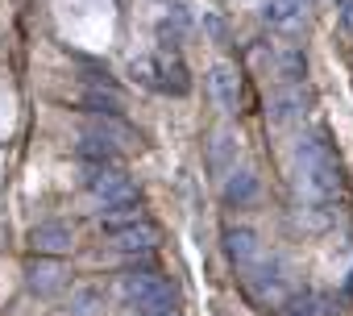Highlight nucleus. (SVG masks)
Segmentation results:
<instances>
[{"label":"nucleus","mask_w":353,"mask_h":316,"mask_svg":"<svg viewBox=\"0 0 353 316\" xmlns=\"http://www.w3.org/2000/svg\"><path fill=\"white\" fill-rule=\"evenodd\" d=\"M345 295H349V299H353V275H349V283H345Z\"/></svg>","instance_id":"18"},{"label":"nucleus","mask_w":353,"mask_h":316,"mask_svg":"<svg viewBox=\"0 0 353 316\" xmlns=\"http://www.w3.org/2000/svg\"><path fill=\"white\" fill-rule=\"evenodd\" d=\"M117 154H121V146L100 141V137H92V133H83V137L75 141V158H79L83 167H104V163H117Z\"/></svg>","instance_id":"11"},{"label":"nucleus","mask_w":353,"mask_h":316,"mask_svg":"<svg viewBox=\"0 0 353 316\" xmlns=\"http://www.w3.org/2000/svg\"><path fill=\"white\" fill-rule=\"evenodd\" d=\"M133 79H141V83L154 88V92H170V96H188V92H192L188 67H183L179 50H174V42H162L158 55L137 59V63H133Z\"/></svg>","instance_id":"3"},{"label":"nucleus","mask_w":353,"mask_h":316,"mask_svg":"<svg viewBox=\"0 0 353 316\" xmlns=\"http://www.w3.org/2000/svg\"><path fill=\"white\" fill-rule=\"evenodd\" d=\"M63 283H67L63 266H34V275H30V287H34V291H42V295L63 291Z\"/></svg>","instance_id":"14"},{"label":"nucleus","mask_w":353,"mask_h":316,"mask_svg":"<svg viewBox=\"0 0 353 316\" xmlns=\"http://www.w3.org/2000/svg\"><path fill=\"white\" fill-rule=\"evenodd\" d=\"M225 254H229V262L245 275V270L262 258V241H258L250 229H225Z\"/></svg>","instance_id":"9"},{"label":"nucleus","mask_w":353,"mask_h":316,"mask_svg":"<svg viewBox=\"0 0 353 316\" xmlns=\"http://www.w3.org/2000/svg\"><path fill=\"white\" fill-rule=\"evenodd\" d=\"M295 179L312 208H328L341 196V163L324 137H303L295 146Z\"/></svg>","instance_id":"1"},{"label":"nucleus","mask_w":353,"mask_h":316,"mask_svg":"<svg viewBox=\"0 0 353 316\" xmlns=\"http://www.w3.org/2000/svg\"><path fill=\"white\" fill-rule=\"evenodd\" d=\"M117 299H121L125 316H166L174 308V287H170L166 275H158L150 266H137V270L121 275Z\"/></svg>","instance_id":"2"},{"label":"nucleus","mask_w":353,"mask_h":316,"mask_svg":"<svg viewBox=\"0 0 353 316\" xmlns=\"http://www.w3.org/2000/svg\"><path fill=\"white\" fill-rule=\"evenodd\" d=\"M279 308H283V316H316V295H291Z\"/></svg>","instance_id":"16"},{"label":"nucleus","mask_w":353,"mask_h":316,"mask_svg":"<svg viewBox=\"0 0 353 316\" xmlns=\"http://www.w3.org/2000/svg\"><path fill=\"white\" fill-rule=\"evenodd\" d=\"M71 241H75V233H71L67 221H38L34 233H30V246L38 254H67Z\"/></svg>","instance_id":"8"},{"label":"nucleus","mask_w":353,"mask_h":316,"mask_svg":"<svg viewBox=\"0 0 353 316\" xmlns=\"http://www.w3.org/2000/svg\"><path fill=\"white\" fill-rule=\"evenodd\" d=\"M83 188L92 192V200H100L104 208H121L137 200V188L129 179V171L121 163H104V167H88L83 171Z\"/></svg>","instance_id":"5"},{"label":"nucleus","mask_w":353,"mask_h":316,"mask_svg":"<svg viewBox=\"0 0 353 316\" xmlns=\"http://www.w3.org/2000/svg\"><path fill=\"white\" fill-rule=\"evenodd\" d=\"M221 192H225V204L245 208V204H254V200H258L262 184H258V175H254V171H237V167H233V171L221 179Z\"/></svg>","instance_id":"10"},{"label":"nucleus","mask_w":353,"mask_h":316,"mask_svg":"<svg viewBox=\"0 0 353 316\" xmlns=\"http://www.w3.org/2000/svg\"><path fill=\"white\" fill-rule=\"evenodd\" d=\"M295 117H303V92L291 83L287 92H279V96L270 100V125H274V129H287Z\"/></svg>","instance_id":"12"},{"label":"nucleus","mask_w":353,"mask_h":316,"mask_svg":"<svg viewBox=\"0 0 353 316\" xmlns=\"http://www.w3.org/2000/svg\"><path fill=\"white\" fill-rule=\"evenodd\" d=\"M208 88H212V100H216L221 112H237L241 108V79H237L233 63H216L212 75H208Z\"/></svg>","instance_id":"6"},{"label":"nucleus","mask_w":353,"mask_h":316,"mask_svg":"<svg viewBox=\"0 0 353 316\" xmlns=\"http://www.w3.org/2000/svg\"><path fill=\"white\" fill-rule=\"evenodd\" d=\"M341 21H345V30H353V0H345V5H341Z\"/></svg>","instance_id":"17"},{"label":"nucleus","mask_w":353,"mask_h":316,"mask_svg":"<svg viewBox=\"0 0 353 316\" xmlns=\"http://www.w3.org/2000/svg\"><path fill=\"white\" fill-rule=\"evenodd\" d=\"M166 316H174V312H166Z\"/></svg>","instance_id":"19"},{"label":"nucleus","mask_w":353,"mask_h":316,"mask_svg":"<svg viewBox=\"0 0 353 316\" xmlns=\"http://www.w3.org/2000/svg\"><path fill=\"white\" fill-rule=\"evenodd\" d=\"M266 21L270 26H279V30H287V26H295L303 13H307V0H266Z\"/></svg>","instance_id":"13"},{"label":"nucleus","mask_w":353,"mask_h":316,"mask_svg":"<svg viewBox=\"0 0 353 316\" xmlns=\"http://www.w3.org/2000/svg\"><path fill=\"white\" fill-rule=\"evenodd\" d=\"M237 141H241V137H237L229 125L212 133V141H208V171H212L216 179H225V175L237 167V150H241Z\"/></svg>","instance_id":"7"},{"label":"nucleus","mask_w":353,"mask_h":316,"mask_svg":"<svg viewBox=\"0 0 353 316\" xmlns=\"http://www.w3.org/2000/svg\"><path fill=\"white\" fill-rule=\"evenodd\" d=\"M100 225H104V233L112 237V246L125 250V254H150V250H158V229H154L145 217H137L133 204L108 208V213L100 217Z\"/></svg>","instance_id":"4"},{"label":"nucleus","mask_w":353,"mask_h":316,"mask_svg":"<svg viewBox=\"0 0 353 316\" xmlns=\"http://www.w3.org/2000/svg\"><path fill=\"white\" fill-rule=\"evenodd\" d=\"M279 67H283V79H287V83H299V79H303V71H307V63H303V55H299V50H287V55L279 59Z\"/></svg>","instance_id":"15"}]
</instances>
